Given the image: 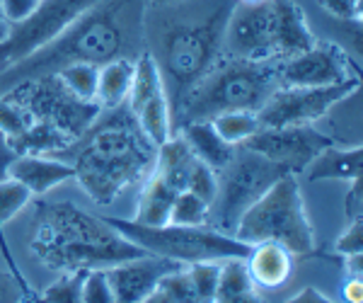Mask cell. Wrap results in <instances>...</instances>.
<instances>
[{
	"label": "cell",
	"mask_w": 363,
	"mask_h": 303,
	"mask_svg": "<svg viewBox=\"0 0 363 303\" xmlns=\"http://www.w3.org/2000/svg\"><path fill=\"white\" fill-rule=\"evenodd\" d=\"M238 0L145 5L143 42L165 85L172 116L199 80L223 58L228 20Z\"/></svg>",
	"instance_id": "6da1fadb"
},
{
	"label": "cell",
	"mask_w": 363,
	"mask_h": 303,
	"mask_svg": "<svg viewBox=\"0 0 363 303\" xmlns=\"http://www.w3.org/2000/svg\"><path fill=\"white\" fill-rule=\"evenodd\" d=\"M143 13L145 0H99L51 44L0 71V95L22 80L58 73L70 63L104 66L114 58H138L145 51Z\"/></svg>",
	"instance_id": "7a4b0ae2"
},
{
	"label": "cell",
	"mask_w": 363,
	"mask_h": 303,
	"mask_svg": "<svg viewBox=\"0 0 363 303\" xmlns=\"http://www.w3.org/2000/svg\"><path fill=\"white\" fill-rule=\"evenodd\" d=\"M58 155H70L75 180L92 202L109 204L153 172L157 145L140 131L124 102L102 109L95 124Z\"/></svg>",
	"instance_id": "3957f363"
},
{
	"label": "cell",
	"mask_w": 363,
	"mask_h": 303,
	"mask_svg": "<svg viewBox=\"0 0 363 303\" xmlns=\"http://www.w3.org/2000/svg\"><path fill=\"white\" fill-rule=\"evenodd\" d=\"M29 250L44 267L56 272L109 270L148 255L85 209L68 202L39 204L32 219Z\"/></svg>",
	"instance_id": "277c9868"
},
{
	"label": "cell",
	"mask_w": 363,
	"mask_h": 303,
	"mask_svg": "<svg viewBox=\"0 0 363 303\" xmlns=\"http://www.w3.org/2000/svg\"><path fill=\"white\" fill-rule=\"evenodd\" d=\"M279 68V61L220 58L184 97L172 116V129L189 121H211L223 112H259L281 87Z\"/></svg>",
	"instance_id": "5b68a950"
},
{
	"label": "cell",
	"mask_w": 363,
	"mask_h": 303,
	"mask_svg": "<svg viewBox=\"0 0 363 303\" xmlns=\"http://www.w3.org/2000/svg\"><path fill=\"white\" fill-rule=\"evenodd\" d=\"M233 236L245 246L279 243L291 255H308L315 248V233L310 226L301 187L294 172H286L259 197L242 219Z\"/></svg>",
	"instance_id": "8992f818"
},
{
	"label": "cell",
	"mask_w": 363,
	"mask_h": 303,
	"mask_svg": "<svg viewBox=\"0 0 363 303\" xmlns=\"http://www.w3.org/2000/svg\"><path fill=\"white\" fill-rule=\"evenodd\" d=\"M107 224L148 255L174 260L179 265L208 260H247L252 253V246H245L235 236H225L211 226H143L126 219H107Z\"/></svg>",
	"instance_id": "52a82bcc"
},
{
	"label": "cell",
	"mask_w": 363,
	"mask_h": 303,
	"mask_svg": "<svg viewBox=\"0 0 363 303\" xmlns=\"http://www.w3.org/2000/svg\"><path fill=\"white\" fill-rule=\"evenodd\" d=\"M286 172L291 170L255 153V150L245 148V145L235 148L230 162L216 170L218 189H216V199L208 206L206 224L218 233L233 236L242 214Z\"/></svg>",
	"instance_id": "ba28073f"
},
{
	"label": "cell",
	"mask_w": 363,
	"mask_h": 303,
	"mask_svg": "<svg viewBox=\"0 0 363 303\" xmlns=\"http://www.w3.org/2000/svg\"><path fill=\"white\" fill-rule=\"evenodd\" d=\"M3 95H8L10 100L20 104L32 119H42L58 126L73 141L83 136L102 112L97 102L75 97L56 73L22 80L10 90H5Z\"/></svg>",
	"instance_id": "9c48e42d"
},
{
	"label": "cell",
	"mask_w": 363,
	"mask_h": 303,
	"mask_svg": "<svg viewBox=\"0 0 363 303\" xmlns=\"http://www.w3.org/2000/svg\"><path fill=\"white\" fill-rule=\"evenodd\" d=\"M95 3L99 0H42L27 20L10 25L8 37L0 42V71L51 44Z\"/></svg>",
	"instance_id": "30bf717a"
},
{
	"label": "cell",
	"mask_w": 363,
	"mask_h": 303,
	"mask_svg": "<svg viewBox=\"0 0 363 303\" xmlns=\"http://www.w3.org/2000/svg\"><path fill=\"white\" fill-rule=\"evenodd\" d=\"M359 87V80L330 87H279L257 112L259 126H308L327 116Z\"/></svg>",
	"instance_id": "8fae6325"
},
{
	"label": "cell",
	"mask_w": 363,
	"mask_h": 303,
	"mask_svg": "<svg viewBox=\"0 0 363 303\" xmlns=\"http://www.w3.org/2000/svg\"><path fill=\"white\" fill-rule=\"evenodd\" d=\"M126 107L136 116L140 131H143L155 145L165 143L174 133L172 109H169L165 85H162L160 71H157L155 61L150 58L148 51H143V54L136 58L131 90H128V97H126Z\"/></svg>",
	"instance_id": "7c38bea8"
},
{
	"label": "cell",
	"mask_w": 363,
	"mask_h": 303,
	"mask_svg": "<svg viewBox=\"0 0 363 303\" xmlns=\"http://www.w3.org/2000/svg\"><path fill=\"white\" fill-rule=\"evenodd\" d=\"M245 148L264 155V158L279 162L286 170L301 172L313 162L325 148L335 145L330 136L320 133L313 124L308 126H259L252 133Z\"/></svg>",
	"instance_id": "4fadbf2b"
},
{
	"label": "cell",
	"mask_w": 363,
	"mask_h": 303,
	"mask_svg": "<svg viewBox=\"0 0 363 303\" xmlns=\"http://www.w3.org/2000/svg\"><path fill=\"white\" fill-rule=\"evenodd\" d=\"M223 56L242 58V61H277L272 0H262L255 5H235L228 20Z\"/></svg>",
	"instance_id": "5bb4252c"
},
{
	"label": "cell",
	"mask_w": 363,
	"mask_h": 303,
	"mask_svg": "<svg viewBox=\"0 0 363 303\" xmlns=\"http://www.w3.org/2000/svg\"><path fill=\"white\" fill-rule=\"evenodd\" d=\"M281 87H330L359 80L349 56L332 42H315L308 51L281 61Z\"/></svg>",
	"instance_id": "9a60e30c"
},
{
	"label": "cell",
	"mask_w": 363,
	"mask_h": 303,
	"mask_svg": "<svg viewBox=\"0 0 363 303\" xmlns=\"http://www.w3.org/2000/svg\"><path fill=\"white\" fill-rule=\"evenodd\" d=\"M179 267L182 265L174 260L143 255V258L121 262V265H114L104 272H107V279L112 284L114 303H140L157 289L162 277L179 270Z\"/></svg>",
	"instance_id": "2e32d148"
},
{
	"label": "cell",
	"mask_w": 363,
	"mask_h": 303,
	"mask_svg": "<svg viewBox=\"0 0 363 303\" xmlns=\"http://www.w3.org/2000/svg\"><path fill=\"white\" fill-rule=\"evenodd\" d=\"M274 3V56L277 61L294 58L308 51L318 39L310 32L303 8L296 0H272Z\"/></svg>",
	"instance_id": "e0dca14e"
},
{
	"label": "cell",
	"mask_w": 363,
	"mask_h": 303,
	"mask_svg": "<svg viewBox=\"0 0 363 303\" xmlns=\"http://www.w3.org/2000/svg\"><path fill=\"white\" fill-rule=\"evenodd\" d=\"M8 177L25 184L32 197H42L66 180H73L75 170L66 160L44 158V155H17L8 167Z\"/></svg>",
	"instance_id": "ac0fdd59"
},
{
	"label": "cell",
	"mask_w": 363,
	"mask_h": 303,
	"mask_svg": "<svg viewBox=\"0 0 363 303\" xmlns=\"http://www.w3.org/2000/svg\"><path fill=\"white\" fill-rule=\"evenodd\" d=\"M252 282L264 289H279L294 275V255L279 243H259L252 246L250 258L245 260Z\"/></svg>",
	"instance_id": "d6986e66"
},
{
	"label": "cell",
	"mask_w": 363,
	"mask_h": 303,
	"mask_svg": "<svg viewBox=\"0 0 363 303\" xmlns=\"http://www.w3.org/2000/svg\"><path fill=\"white\" fill-rule=\"evenodd\" d=\"M194 165H196L194 150L189 148L186 138L179 131H174L165 143L157 145L153 172L160 175L172 189L177 192L186 189V182H189V175L194 170Z\"/></svg>",
	"instance_id": "ffe728a7"
},
{
	"label": "cell",
	"mask_w": 363,
	"mask_h": 303,
	"mask_svg": "<svg viewBox=\"0 0 363 303\" xmlns=\"http://www.w3.org/2000/svg\"><path fill=\"white\" fill-rule=\"evenodd\" d=\"M310 182L318 180H342V182H354L361 180L363 172V148L354 145V148H337L330 145L306 167Z\"/></svg>",
	"instance_id": "44dd1931"
},
{
	"label": "cell",
	"mask_w": 363,
	"mask_h": 303,
	"mask_svg": "<svg viewBox=\"0 0 363 303\" xmlns=\"http://www.w3.org/2000/svg\"><path fill=\"white\" fill-rule=\"evenodd\" d=\"M177 131L186 138L189 148L194 150L196 160L206 162L213 170H220L223 165H228L238 148V145L225 143L211 121H189V124L179 126Z\"/></svg>",
	"instance_id": "7402d4cb"
},
{
	"label": "cell",
	"mask_w": 363,
	"mask_h": 303,
	"mask_svg": "<svg viewBox=\"0 0 363 303\" xmlns=\"http://www.w3.org/2000/svg\"><path fill=\"white\" fill-rule=\"evenodd\" d=\"M177 194L179 192L169 187L160 175L150 172L145 177L143 189H140L133 221L143 226H165L169 221V211H172V204L177 199Z\"/></svg>",
	"instance_id": "603a6c76"
},
{
	"label": "cell",
	"mask_w": 363,
	"mask_h": 303,
	"mask_svg": "<svg viewBox=\"0 0 363 303\" xmlns=\"http://www.w3.org/2000/svg\"><path fill=\"white\" fill-rule=\"evenodd\" d=\"M133 68H136V58H114V61L99 66L95 95L99 109H114L126 102L133 80Z\"/></svg>",
	"instance_id": "cb8c5ba5"
},
{
	"label": "cell",
	"mask_w": 363,
	"mask_h": 303,
	"mask_svg": "<svg viewBox=\"0 0 363 303\" xmlns=\"http://www.w3.org/2000/svg\"><path fill=\"white\" fill-rule=\"evenodd\" d=\"M5 141L17 155H56L63 148H68L73 138L66 136L58 126L49 124V121L34 119L25 133L15 138H5Z\"/></svg>",
	"instance_id": "d4e9b609"
},
{
	"label": "cell",
	"mask_w": 363,
	"mask_h": 303,
	"mask_svg": "<svg viewBox=\"0 0 363 303\" xmlns=\"http://www.w3.org/2000/svg\"><path fill=\"white\" fill-rule=\"evenodd\" d=\"M213 303H267L252 282L245 260L220 262V279Z\"/></svg>",
	"instance_id": "484cf974"
},
{
	"label": "cell",
	"mask_w": 363,
	"mask_h": 303,
	"mask_svg": "<svg viewBox=\"0 0 363 303\" xmlns=\"http://www.w3.org/2000/svg\"><path fill=\"white\" fill-rule=\"evenodd\" d=\"M218 136L230 145H242L252 133L259 131L257 112H223L211 119Z\"/></svg>",
	"instance_id": "4316f807"
},
{
	"label": "cell",
	"mask_w": 363,
	"mask_h": 303,
	"mask_svg": "<svg viewBox=\"0 0 363 303\" xmlns=\"http://www.w3.org/2000/svg\"><path fill=\"white\" fill-rule=\"evenodd\" d=\"M97 73H99V66H95V63H70V66H63L56 75L75 97L95 102Z\"/></svg>",
	"instance_id": "83f0119b"
},
{
	"label": "cell",
	"mask_w": 363,
	"mask_h": 303,
	"mask_svg": "<svg viewBox=\"0 0 363 303\" xmlns=\"http://www.w3.org/2000/svg\"><path fill=\"white\" fill-rule=\"evenodd\" d=\"M208 221V204L199 199L191 192H179L177 199L172 204V211H169L167 224L174 226H206Z\"/></svg>",
	"instance_id": "f1b7e54d"
},
{
	"label": "cell",
	"mask_w": 363,
	"mask_h": 303,
	"mask_svg": "<svg viewBox=\"0 0 363 303\" xmlns=\"http://www.w3.org/2000/svg\"><path fill=\"white\" fill-rule=\"evenodd\" d=\"M87 272H66L58 282L44 289L37 303H83V279Z\"/></svg>",
	"instance_id": "f546056e"
},
{
	"label": "cell",
	"mask_w": 363,
	"mask_h": 303,
	"mask_svg": "<svg viewBox=\"0 0 363 303\" xmlns=\"http://www.w3.org/2000/svg\"><path fill=\"white\" fill-rule=\"evenodd\" d=\"M189 279L196 289V296L201 303H213L216 301V289H218L220 279V262L208 260V262H191L186 267Z\"/></svg>",
	"instance_id": "4dcf8cb0"
},
{
	"label": "cell",
	"mask_w": 363,
	"mask_h": 303,
	"mask_svg": "<svg viewBox=\"0 0 363 303\" xmlns=\"http://www.w3.org/2000/svg\"><path fill=\"white\" fill-rule=\"evenodd\" d=\"M29 202H32V194L25 184H20L13 177L0 180V228L8 221H13Z\"/></svg>",
	"instance_id": "1f68e13d"
},
{
	"label": "cell",
	"mask_w": 363,
	"mask_h": 303,
	"mask_svg": "<svg viewBox=\"0 0 363 303\" xmlns=\"http://www.w3.org/2000/svg\"><path fill=\"white\" fill-rule=\"evenodd\" d=\"M32 121L34 119L20 104L10 100L8 95H0V133H3V138H15L25 133Z\"/></svg>",
	"instance_id": "d6a6232c"
},
{
	"label": "cell",
	"mask_w": 363,
	"mask_h": 303,
	"mask_svg": "<svg viewBox=\"0 0 363 303\" xmlns=\"http://www.w3.org/2000/svg\"><path fill=\"white\" fill-rule=\"evenodd\" d=\"M157 289L165 291L167 299L172 303H201L196 296L194 284H191V279H189V272H186L184 267H179V270H174L162 277L160 284H157Z\"/></svg>",
	"instance_id": "836d02e7"
},
{
	"label": "cell",
	"mask_w": 363,
	"mask_h": 303,
	"mask_svg": "<svg viewBox=\"0 0 363 303\" xmlns=\"http://www.w3.org/2000/svg\"><path fill=\"white\" fill-rule=\"evenodd\" d=\"M216 189H218V175L206 162L196 160L194 170L189 175V182H186V192L196 194L199 199H203L211 206V202L216 199Z\"/></svg>",
	"instance_id": "e575fe53"
},
{
	"label": "cell",
	"mask_w": 363,
	"mask_h": 303,
	"mask_svg": "<svg viewBox=\"0 0 363 303\" xmlns=\"http://www.w3.org/2000/svg\"><path fill=\"white\" fill-rule=\"evenodd\" d=\"M83 303H114V291L104 270H90L85 275Z\"/></svg>",
	"instance_id": "d590c367"
},
{
	"label": "cell",
	"mask_w": 363,
	"mask_h": 303,
	"mask_svg": "<svg viewBox=\"0 0 363 303\" xmlns=\"http://www.w3.org/2000/svg\"><path fill=\"white\" fill-rule=\"evenodd\" d=\"M337 253L344 255V258H354V255L363 253V221H349L347 231L342 233V238L337 241Z\"/></svg>",
	"instance_id": "8d00e7d4"
},
{
	"label": "cell",
	"mask_w": 363,
	"mask_h": 303,
	"mask_svg": "<svg viewBox=\"0 0 363 303\" xmlns=\"http://www.w3.org/2000/svg\"><path fill=\"white\" fill-rule=\"evenodd\" d=\"M337 20H361V0H318Z\"/></svg>",
	"instance_id": "74e56055"
},
{
	"label": "cell",
	"mask_w": 363,
	"mask_h": 303,
	"mask_svg": "<svg viewBox=\"0 0 363 303\" xmlns=\"http://www.w3.org/2000/svg\"><path fill=\"white\" fill-rule=\"evenodd\" d=\"M39 3H42V0H0V8H3L5 20H8L10 25H15V22L27 20V17L37 10Z\"/></svg>",
	"instance_id": "f35d334b"
},
{
	"label": "cell",
	"mask_w": 363,
	"mask_h": 303,
	"mask_svg": "<svg viewBox=\"0 0 363 303\" xmlns=\"http://www.w3.org/2000/svg\"><path fill=\"white\" fill-rule=\"evenodd\" d=\"M0 303H22V291L17 287L15 277L0 270Z\"/></svg>",
	"instance_id": "ab89813d"
},
{
	"label": "cell",
	"mask_w": 363,
	"mask_h": 303,
	"mask_svg": "<svg viewBox=\"0 0 363 303\" xmlns=\"http://www.w3.org/2000/svg\"><path fill=\"white\" fill-rule=\"evenodd\" d=\"M363 214V194H361V180H354L351 182V189L347 194V216L349 221L361 219Z\"/></svg>",
	"instance_id": "60d3db41"
},
{
	"label": "cell",
	"mask_w": 363,
	"mask_h": 303,
	"mask_svg": "<svg viewBox=\"0 0 363 303\" xmlns=\"http://www.w3.org/2000/svg\"><path fill=\"white\" fill-rule=\"evenodd\" d=\"M344 294V301L347 303H363V282H361V275H351L347 279L342 289Z\"/></svg>",
	"instance_id": "b9f144b4"
},
{
	"label": "cell",
	"mask_w": 363,
	"mask_h": 303,
	"mask_svg": "<svg viewBox=\"0 0 363 303\" xmlns=\"http://www.w3.org/2000/svg\"><path fill=\"white\" fill-rule=\"evenodd\" d=\"M286 303H335V301L327 299L325 294H320V291L315 289V287H306V289L298 291L294 299H289Z\"/></svg>",
	"instance_id": "7bdbcfd3"
},
{
	"label": "cell",
	"mask_w": 363,
	"mask_h": 303,
	"mask_svg": "<svg viewBox=\"0 0 363 303\" xmlns=\"http://www.w3.org/2000/svg\"><path fill=\"white\" fill-rule=\"evenodd\" d=\"M15 158H17V153L10 148L8 141L0 136V180H8V167Z\"/></svg>",
	"instance_id": "ee69618b"
},
{
	"label": "cell",
	"mask_w": 363,
	"mask_h": 303,
	"mask_svg": "<svg viewBox=\"0 0 363 303\" xmlns=\"http://www.w3.org/2000/svg\"><path fill=\"white\" fill-rule=\"evenodd\" d=\"M140 303H172V301L167 299V294H165L162 289H155L153 294H148Z\"/></svg>",
	"instance_id": "f6af8a7d"
},
{
	"label": "cell",
	"mask_w": 363,
	"mask_h": 303,
	"mask_svg": "<svg viewBox=\"0 0 363 303\" xmlns=\"http://www.w3.org/2000/svg\"><path fill=\"white\" fill-rule=\"evenodd\" d=\"M8 32H10V22L5 20V15H3V8H0V42H3V39L8 37Z\"/></svg>",
	"instance_id": "bcb514c9"
},
{
	"label": "cell",
	"mask_w": 363,
	"mask_h": 303,
	"mask_svg": "<svg viewBox=\"0 0 363 303\" xmlns=\"http://www.w3.org/2000/svg\"><path fill=\"white\" fill-rule=\"evenodd\" d=\"M169 3H179V0H145V5H169Z\"/></svg>",
	"instance_id": "7dc6e473"
},
{
	"label": "cell",
	"mask_w": 363,
	"mask_h": 303,
	"mask_svg": "<svg viewBox=\"0 0 363 303\" xmlns=\"http://www.w3.org/2000/svg\"><path fill=\"white\" fill-rule=\"evenodd\" d=\"M240 5H255V3H262V0H238Z\"/></svg>",
	"instance_id": "c3c4849f"
}]
</instances>
